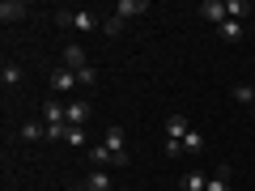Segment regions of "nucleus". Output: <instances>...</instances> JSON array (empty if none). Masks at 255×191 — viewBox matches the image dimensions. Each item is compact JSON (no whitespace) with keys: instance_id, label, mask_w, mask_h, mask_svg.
I'll return each mask as SVG.
<instances>
[{"instance_id":"obj_11","label":"nucleus","mask_w":255,"mask_h":191,"mask_svg":"<svg viewBox=\"0 0 255 191\" xmlns=\"http://www.w3.org/2000/svg\"><path fill=\"white\" fill-rule=\"evenodd\" d=\"M217 30H221V38H230V43H238V38H243V21H234V17H226Z\"/></svg>"},{"instance_id":"obj_2","label":"nucleus","mask_w":255,"mask_h":191,"mask_svg":"<svg viewBox=\"0 0 255 191\" xmlns=\"http://www.w3.org/2000/svg\"><path fill=\"white\" fill-rule=\"evenodd\" d=\"M140 13H149L145 0H119V4H115V17L119 21H132V17H140Z\"/></svg>"},{"instance_id":"obj_25","label":"nucleus","mask_w":255,"mask_h":191,"mask_svg":"<svg viewBox=\"0 0 255 191\" xmlns=\"http://www.w3.org/2000/svg\"><path fill=\"white\" fill-rule=\"evenodd\" d=\"M77 191H90V187H77Z\"/></svg>"},{"instance_id":"obj_21","label":"nucleus","mask_w":255,"mask_h":191,"mask_svg":"<svg viewBox=\"0 0 255 191\" xmlns=\"http://www.w3.org/2000/svg\"><path fill=\"white\" fill-rule=\"evenodd\" d=\"M77 85H98V68H81L77 73Z\"/></svg>"},{"instance_id":"obj_12","label":"nucleus","mask_w":255,"mask_h":191,"mask_svg":"<svg viewBox=\"0 0 255 191\" xmlns=\"http://www.w3.org/2000/svg\"><path fill=\"white\" fill-rule=\"evenodd\" d=\"M85 187H90V191H111V174L107 170H94L90 179H85Z\"/></svg>"},{"instance_id":"obj_3","label":"nucleus","mask_w":255,"mask_h":191,"mask_svg":"<svg viewBox=\"0 0 255 191\" xmlns=\"http://www.w3.org/2000/svg\"><path fill=\"white\" fill-rule=\"evenodd\" d=\"M73 85H77V73H73V68H64V64H60V68H55V73H51V90H55V94H68V90H73Z\"/></svg>"},{"instance_id":"obj_7","label":"nucleus","mask_w":255,"mask_h":191,"mask_svg":"<svg viewBox=\"0 0 255 191\" xmlns=\"http://www.w3.org/2000/svg\"><path fill=\"white\" fill-rule=\"evenodd\" d=\"M191 127H187V115H170L166 119V140H183Z\"/></svg>"},{"instance_id":"obj_8","label":"nucleus","mask_w":255,"mask_h":191,"mask_svg":"<svg viewBox=\"0 0 255 191\" xmlns=\"http://www.w3.org/2000/svg\"><path fill=\"white\" fill-rule=\"evenodd\" d=\"M200 13L213 21V26H221V21H226V4H221V0H204V4H200Z\"/></svg>"},{"instance_id":"obj_5","label":"nucleus","mask_w":255,"mask_h":191,"mask_svg":"<svg viewBox=\"0 0 255 191\" xmlns=\"http://www.w3.org/2000/svg\"><path fill=\"white\" fill-rule=\"evenodd\" d=\"M85 119H90V102H85V98H73V102H68V127H81Z\"/></svg>"},{"instance_id":"obj_15","label":"nucleus","mask_w":255,"mask_h":191,"mask_svg":"<svg viewBox=\"0 0 255 191\" xmlns=\"http://www.w3.org/2000/svg\"><path fill=\"white\" fill-rule=\"evenodd\" d=\"M0 81H4V85L13 90V85L21 81V68H17V64H4V68H0Z\"/></svg>"},{"instance_id":"obj_17","label":"nucleus","mask_w":255,"mask_h":191,"mask_svg":"<svg viewBox=\"0 0 255 191\" xmlns=\"http://www.w3.org/2000/svg\"><path fill=\"white\" fill-rule=\"evenodd\" d=\"M90 162H94V170H102V166H107V162H115V157H111V149L102 145V149H90Z\"/></svg>"},{"instance_id":"obj_20","label":"nucleus","mask_w":255,"mask_h":191,"mask_svg":"<svg viewBox=\"0 0 255 191\" xmlns=\"http://www.w3.org/2000/svg\"><path fill=\"white\" fill-rule=\"evenodd\" d=\"M64 140H68L73 149H85V127H68V136H64Z\"/></svg>"},{"instance_id":"obj_10","label":"nucleus","mask_w":255,"mask_h":191,"mask_svg":"<svg viewBox=\"0 0 255 191\" xmlns=\"http://www.w3.org/2000/svg\"><path fill=\"white\" fill-rule=\"evenodd\" d=\"M73 26H77V30H85V34H90V30H98L102 21L94 17V13H85V9H77V13H73Z\"/></svg>"},{"instance_id":"obj_18","label":"nucleus","mask_w":255,"mask_h":191,"mask_svg":"<svg viewBox=\"0 0 255 191\" xmlns=\"http://www.w3.org/2000/svg\"><path fill=\"white\" fill-rule=\"evenodd\" d=\"M247 13H251V9H247L243 0H230V4H226V17H234V21H247Z\"/></svg>"},{"instance_id":"obj_19","label":"nucleus","mask_w":255,"mask_h":191,"mask_svg":"<svg viewBox=\"0 0 255 191\" xmlns=\"http://www.w3.org/2000/svg\"><path fill=\"white\" fill-rule=\"evenodd\" d=\"M21 140H43V123H21Z\"/></svg>"},{"instance_id":"obj_14","label":"nucleus","mask_w":255,"mask_h":191,"mask_svg":"<svg viewBox=\"0 0 255 191\" xmlns=\"http://www.w3.org/2000/svg\"><path fill=\"white\" fill-rule=\"evenodd\" d=\"M183 187H187V191H204V187H209V179H204L200 170H187V174H183Z\"/></svg>"},{"instance_id":"obj_1","label":"nucleus","mask_w":255,"mask_h":191,"mask_svg":"<svg viewBox=\"0 0 255 191\" xmlns=\"http://www.w3.org/2000/svg\"><path fill=\"white\" fill-rule=\"evenodd\" d=\"M102 145L111 149L115 166H128V149H124V127H119V123H111V127H107V140H102Z\"/></svg>"},{"instance_id":"obj_22","label":"nucleus","mask_w":255,"mask_h":191,"mask_svg":"<svg viewBox=\"0 0 255 191\" xmlns=\"http://www.w3.org/2000/svg\"><path fill=\"white\" fill-rule=\"evenodd\" d=\"M102 30H107V34H111V38H115V34H119V30H124V21H119V17H107V21H102Z\"/></svg>"},{"instance_id":"obj_16","label":"nucleus","mask_w":255,"mask_h":191,"mask_svg":"<svg viewBox=\"0 0 255 191\" xmlns=\"http://www.w3.org/2000/svg\"><path fill=\"white\" fill-rule=\"evenodd\" d=\"M204 149V136L200 132H187V136H183V153H200Z\"/></svg>"},{"instance_id":"obj_23","label":"nucleus","mask_w":255,"mask_h":191,"mask_svg":"<svg viewBox=\"0 0 255 191\" xmlns=\"http://www.w3.org/2000/svg\"><path fill=\"white\" fill-rule=\"evenodd\" d=\"M162 153H166V157H179V153H183V140H166Z\"/></svg>"},{"instance_id":"obj_24","label":"nucleus","mask_w":255,"mask_h":191,"mask_svg":"<svg viewBox=\"0 0 255 191\" xmlns=\"http://www.w3.org/2000/svg\"><path fill=\"white\" fill-rule=\"evenodd\" d=\"M234 98H238V102H255V90H251V85H238Z\"/></svg>"},{"instance_id":"obj_4","label":"nucleus","mask_w":255,"mask_h":191,"mask_svg":"<svg viewBox=\"0 0 255 191\" xmlns=\"http://www.w3.org/2000/svg\"><path fill=\"white\" fill-rule=\"evenodd\" d=\"M43 119L47 123H68V106H64L60 98H47L43 102Z\"/></svg>"},{"instance_id":"obj_6","label":"nucleus","mask_w":255,"mask_h":191,"mask_svg":"<svg viewBox=\"0 0 255 191\" xmlns=\"http://www.w3.org/2000/svg\"><path fill=\"white\" fill-rule=\"evenodd\" d=\"M64 68H73V73H81V68H90V64H85V47H64Z\"/></svg>"},{"instance_id":"obj_13","label":"nucleus","mask_w":255,"mask_h":191,"mask_svg":"<svg viewBox=\"0 0 255 191\" xmlns=\"http://www.w3.org/2000/svg\"><path fill=\"white\" fill-rule=\"evenodd\" d=\"M204 191H230V166H221V170L209 179V187H204Z\"/></svg>"},{"instance_id":"obj_9","label":"nucleus","mask_w":255,"mask_h":191,"mask_svg":"<svg viewBox=\"0 0 255 191\" xmlns=\"http://www.w3.org/2000/svg\"><path fill=\"white\" fill-rule=\"evenodd\" d=\"M0 17L4 21H21L26 17V4H21V0H4V4H0Z\"/></svg>"}]
</instances>
